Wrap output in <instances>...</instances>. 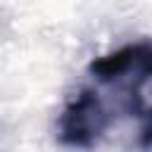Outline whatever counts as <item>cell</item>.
<instances>
[{"label": "cell", "instance_id": "cell-1", "mask_svg": "<svg viewBox=\"0 0 152 152\" xmlns=\"http://www.w3.org/2000/svg\"><path fill=\"white\" fill-rule=\"evenodd\" d=\"M112 116L104 109L100 95L90 88L78 90L57 119V138L62 145L74 150H90L109 128Z\"/></svg>", "mask_w": 152, "mask_h": 152}, {"label": "cell", "instance_id": "cell-2", "mask_svg": "<svg viewBox=\"0 0 152 152\" xmlns=\"http://www.w3.org/2000/svg\"><path fill=\"white\" fill-rule=\"evenodd\" d=\"M140 69H152V48L145 40L124 45V48H119L109 55H102L88 64V74L93 78H97L100 83L119 81L126 74L140 71Z\"/></svg>", "mask_w": 152, "mask_h": 152}]
</instances>
